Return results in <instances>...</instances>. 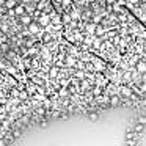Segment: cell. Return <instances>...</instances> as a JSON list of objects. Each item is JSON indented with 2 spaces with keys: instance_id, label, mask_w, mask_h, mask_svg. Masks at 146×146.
Wrapping results in <instances>:
<instances>
[{
  "instance_id": "6da1fadb",
  "label": "cell",
  "mask_w": 146,
  "mask_h": 146,
  "mask_svg": "<svg viewBox=\"0 0 146 146\" xmlns=\"http://www.w3.org/2000/svg\"><path fill=\"white\" fill-rule=\"evenodd\" d=\"M27 30L30 32V35H38V33L41 35V27H39V24L38 22H33V21L29 24V29H27Z\"/></svg>"
},
{
  "instance_id": "7a4b0ae2",
  "label": "cell",
  "mask_w": 146,
  "mask_h": 146,
  "mask_svg": "<svg viewBox=\"0 0 146 146\" xmlns=\"http://www.w3.org/2000/svg\"><path fill=\"white\" fill-rule=\"evenodd\" d=\"M38 24H39V27H49L50 25V16H47L46 13H41V16L38 19Z\"/></svg>"
},
{
  "instance_id": "3957f363",
  "label": "cell",
  "mask_w": 146,
  "mask_h": 146,
  "mask_svg": "<svg viewBox=\"0 0 146 146\" xmlns=\"http://www.w3.org/2000/svg\"><path fill=\"white\" fill-rule=\"evenodd\" d=\"M119 94L124 96V98H132V90L129 86H121L119 88Z\"/></svg>"
},
{
  "instance_id": "277c9868",
  "label": "cell",
  "mask_w": 146,
  "mask_h": 146,
  "mask_svg": "<svg viewBox=\"0 0 146 146\" xmlns=\"http://www.w3.org/2000/svg\"><path fill=\"white\" fill-rule=\"evenodd\" d=\"M32 14H29V13H24L22 14V16H21V22H22L24 24V25H27V27H29V24L30 22H32Z\"/></svg>"
},
{
  "instance_id": "5b68a950",
  "label": "cell",
  "mask_w": 146,
  "mask_h": 146,
  "mask_svg": "<svg viewBox=\"0 0 146 146\" xmlns=\"http://www.w3.org/2000/svg\"><path fill=\"white\" fill-rule=\"evenodd\" d=\"M108 104H110L111 107H116V105H119V96H118V94H111V98L108 99Z\"/></svg>"
},
{
  "instance_id": "8992f818",
  "label": "cell",
  "mask_w": 146,
  "mask_h": 146,
  "mask_svg": "<svg viewBox=\"0 0 146 146\" xmlns=\"http://www.w3.org/2000/svg\"><path fill=\"white\" fill-rule=\"evenodd\" d=\"M135 71H137V72H140V74H145L146 72V61H140V63H137Z\"/></svg>"
},
{
  "instance_id": "52a82bcc",
  "label": "cell",
  "mask_w": 146,
  "mask_h": 146,
  "mask_svg": "<svg viewBox=\"0 0 146 146\" xmlns=\"http://www.w3.org/2000/svg\"><path fill=\"white\" fill-rule=\"evenodd\" d=\"M133 130H135V133H143L146 130V126L141 123H137V124H133Z\"/></svg>"
},
{
  "instance_id": "ba28073f",
  "label": "cell",
  "mask_w": 146,
  "mask_h": 146,
  "mask_svg": "<svg viewBox=\"0 0 146 146\" xmlns=\"http://www.w3.org/2000/svg\"><path fill=\"white\" fill-rule=\"evenodd\" d=\"M14 13H16V16H22L25 13V5H16L14 7Z\"/></svg>"
},
{
  "instance_id": "9c48e42d",
  "label": "cell",
  "mask_w": 146,
  "mask_h": 146,
  "mask_svg": "<svg viewBox=\"0 0 146 146\" xmlns=\"http://www.w3.org/2000/svg\"><path fill=\"white\" fill-rule=\"evenodd\" d=\"M29 96H30V94H29V91H21L17 98H19L21 101H25V99H29Z\"/></svg>"
},
{
  "instance_id": "30bf717a",
  "label": "cell",
  "mask_w": 146,
  "mask_h": 146,
  "mask_svg": "<svg viewBox=\"0 0 146 146\" xmlns=\"http://www.w3.org/2000/svg\"><path fill=\"white\" fill-rule=\"evenodd\" d=\"M88 118H90V121H93V123H94V121L99 119V115L96 113V111H91V113L88 115Z\"/></svg>"
},
{
  "instance_id": "8fae6325",
  "label": "cell",
  "mask_w": 146,
  "mask_h": 146,
  "mask_svg": "<svg viewBox=\"0 0 146 146\" xmlns=\"http://www.w3.org/2000/svg\"><path fill=\"white\" fill-rule=\"evenodd\" d=\"M3 5H5L7 8H14V7H16V0H7Z\"/></svg>"
},
{
  "instance_id": "7c38bea8",
  "label": "cell",
  "mask_w": 146,
  "mask_h": 146,
  "mask_svg": "<svg viewBox=\"0 0 146 146\" xmlns=\"http://www.w3.org/2000/svg\"><path fill=\"white\" fill-rule=\"evenodd\" d=\"M25 13L33 14V13H35V7H33V5H29V3H27V5H25Z\"/></svg>"
},
{
  "instance_id": "4fadbf2b",
  "label": "cell",
  "mask_w": 146,
  "mask_h": 146,
  "mask_svg": "<svg viewBox=\"0 0 146 146\" xmlns=\"http://www.w3.org/2000/svg\"><path fill=\"white\" fill-rule=\"evenodd\" d=\"M66 64H68V66H74V64H76V58L68 57V58H66Z\"/></svg>"
},
{
  "instance_id": "5bb4252c",
  "label": "cell",
  "mask_w": 146,
  "mask_h": 146,
  "mask_svg": "<svg viewBox=\"0 0 146 146\" xmlns=\"http://www.w3.org/2000/svg\"><path fill=\"white\" fill-rule=\"evenodd\" d=\"M11 133H13V137H14V138H19V137L22 135V130H21V129H16V130H13Z\"/></svg>"
},
{
  "instance_id": "9a60e30c",
  "label": "cell",
  "mask_w": 146,
  "mask_h": 146,
  "mask_svg": "<svg viewBox=\"0 0 146 146\" xmlns=\"http://www.w3.org/2000/svg\"><path fill=\"white\" fill-rule=\"evenodd\" d=\"M61 21H63L64 24H69L71 22V16L69 14H63V16H61Z\"/></svg>"
},
{
  "instance_id": "2e32d148",
  "label": "cell",
  "mask_w": 146,
  "mask_h": 146,
  "mask_svg": "<svg viewBox=\"0 0 146 146\" xmlns=\"http://www.w3.org/2000/svg\"><path fill=\"white\" fill-rule=\"evenodd\" d=\"M58 76V68H52L50 69V77H57Z\"/></svg>"
},
{
  "instance_id": "e0dca14e",
  "label": "cell",
  "mask_w": 146,
  "mask_h": 146,
  "mask_svg": "<svg viewBox=\"0 0 146 146\" xmlns=\"http://www.w3.org/2000/svg\"><path fill=\"white\" fill-rule=\"evenodd\" d=\"M137 123H141V124H145V126H146V116H138V118H137Z\"/></svg>"
},
{
  "instance_id": "ac0fdd59",
  "label": "cell",
  "mask_w": 146,
  "mask_h": 146,
  "mask_svg": "<svg viewBox=\"0 0 146 146\" xmlns=\"http://www.w3.org/2000/svg\"><path fill=\"white\" fill-rule=\"evenodd\" d=\"M60 96H61V98H66V96H68V90H60Z\"/></svg>"
},
{
  "instance_id": "d6986e66",
  "label": "cell",
  "mask_w": 146,
  "mask_h": 146,
  "mask_svg": "<svg viewBox=\"0 0 146 146\" xmlns=\"http://www.w3.org/2000/svg\"><path fill=\"white\" fill-rule=\"evenodd\" d=\"M7 10H8V8L5 7V5H2V7H0V14H5V13H7Z\"/></svg>"
},
{
  "instance_id": "ffe728a7",
  "label": "cell",
  "mask_w": 146,
  "mask_h": 146,
  "mask_svg": "<svg viewBox=\"0 0 146 146\" xmlns=\"http://www.w3.org/2000/svg\"><path fill=\"white\" fill-rule=\"evenodd\" d=\"M126 143H127V145H130V146H133L137 141H135V140H130V138H127V140H126Z\"/></svg>"
},
{
  "instance_id": "44dd1931",
  "label": "cell",
  "mask_w": 146,
  "mask_h": 146,
  "mask_svg": "<svg viewBox=\"0 0 146 146\" xmlns=\"http://www.w3.org/2000/svg\"><path fill=\"white\" fill-rule=\"evenodd\" d=\"M94 29H96L94 25H88V27H86V30H88V33H93V32H94Z\"/></svg>"
},
{
  "instance_id": "7402d4cb",
  "label": "cell",
  "mask_w": 146,
  "mask_h": 146,
  "mask_svg": "<svg viewBox=\"0 0 146 146\" xmlns=\"http://www.w3.org/2000/svg\"><path fill=\"white\" fill-rule=\"evenodd\" d=\"M21 121H22V123H24V124H29V121H30V118H29V116H22V119H21Z\"/></svg>"
},
{
  "instance_id": "603a6c76",
  "label": "cell",
  "mask_w": 146,
  "mask_h": 146,
  "mask_svg": "<svg viewBox=\"0 0 146 146\" xmlns=\"http://www.w3.org/2000/svg\"><path fill=\"white\" fill-rule=\"evenodd\" d=\"M83 76H85V74H83L82 71H79V72H77V77H79V79H83Z\"/></svg>"
},
{
  "instance_id": "cb8c5ba5",
  "label": "cell",
  "mask_w": 146,
  "mask_h": 146,
  "mask_svg": "<svg viewBox=\"0 0 146 146\" xmlns=\"http://www.w3.org/2000/svg\"><path fill=\"white\" fill-rule=\"evenodd\" d=\"M5 145H7V141L3 138H0V146H5Z\"/></svg>"
},
{
  "instance_id": "d4e9b609",
  "label": "cell",
  "mask_w": 146,
  "mask_h": 146,
  "mask_svg": "<svg viewBox=\"0 0 146 146\" xmlns=\"http://www.w3.org/2000/svg\"><path fill=\"white\" fill-rule=\"evenodd\" d=\"M32 2H33V0H22V3H24V5H25V3H32Z\"/></svg>"
},
{
  "instance_id": "484cf974",
  "label": "cell",
  "mask_w": 146,
  "mask_h": 146,
  "mask_svg": "<svg viewBox=\"0 0 146 146\" xmlns=\"http://www.w3.org/2000/svg\"><path fill=\"white\" fill-rule=\"evenodd\" d=\"M33 2H41V0H33Z\"/></svg>"
}]
</instances>
